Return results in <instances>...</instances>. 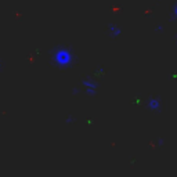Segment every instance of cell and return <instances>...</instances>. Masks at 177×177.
<instances>
[{
    "label": "cell",
    "instance_id": "obj_1",
    "mask_svg": "<svg viewBox=\"0 0 177 177\" xmlns=\"http://www.w3.org/2000/svg\"><path fill=\"white\" fill-rule=\"evenodd\" d=\"M50 60H51L53 65H55L57 68H71L75 64V53L71 47L68 46H57L51 50V55H50Z\"/></svg>",
    "mask_w": 177,
    "mask_h": 177
},
{
    "label": "cell",
    "instance_id": "obj_2",
    "mask_svg": "<svg viewBox=\"0 0 177 177\" xmlns=\"http://www.w3.org/2000/svg\"><path fill=\"white\" fill-rule=\"evenodd\" d=\"M82 90L85 91L87 96L94 97L98 90V80L94 76H87L82 80Z\"/></svg>",
    "mask_w": 177,
    "mask_h": 177
},
{
    "label": "cell",
    "instance_id": "obj_3",
    "mask_svg": "<svg viewBox=\"0 0 177 177\" xmlns=\"http://www.w3.org/2000/svg\"><path fill=\"white\" fill-rule=\"evenodd\" d=\"M108 33H109L111 37H118V36L122 33V28L119 26L118 24H113V22H111V24L108 25Z\"/></svg>",
    "mask_w": 177,
    "mask_h": 177
},
{
    "label": "cell",
    "instance_id": "obj_4",
    "mask_svg": "<svg viewBox=\"0 0 177 177\" xmlns=\"http://www.w3.org/2000/svg\"><path fill=\"white\" fill-rule=\"evenodd\" d=\"M147 108L151 111H159L162 108V102L159 101V98H149L147 102Z\"/></svg>",
    "mask_w": 177,
    "mask_h": 177
},
{
    "label": "cell",
    "instance_id": "obj_5",
    "mask_svg": "<svg viewBox=\"0 0 177 177\" xmlns=\"http://www.w3.org/2000/svg\"><path fill=\"white\" fill-rule=\"evenodd\" d=\"M3 68H4V64H3V61L0 60V72L3 71Z\"/></svg>",
    "mask_w": 177,
    "mask_h": 177
},
{
    "label": "cell",
    "instance_id": "obj_6",
    "mask_svg": "<svg viewBox=\"0 0 177 177\" xmlns=\"http://www.w3.org/2000/svg\"><path fill=\"white\" fill-rule=\"evenodd\" d=\"M174 14H176V17H177V7H176V11H174Z\"/></svg>",
    "mask_w": 177,
    "mask_h": 177
}]
</instances>
